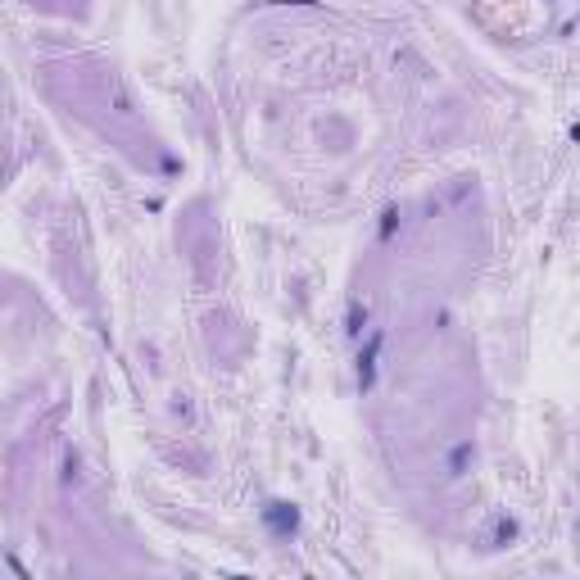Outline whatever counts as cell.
Wrapping results in <instances>:
<instances>
[{
    "instance_id": "6da1fadb",
    "label": "cell",
    "mask_w": 580,
    "mask_h": 580,
    "mask_svg": "<svg viewBox=\"0 0 580 580\" xmlns=\"http://www.w3.org/2000/svg\"><path fill=\"white\" fill-rule=\"evenodd\" d=\"M268 522H273L277 530H295V508H286V503H273V508H268Z\"/></svg>"
}]
</instances>
